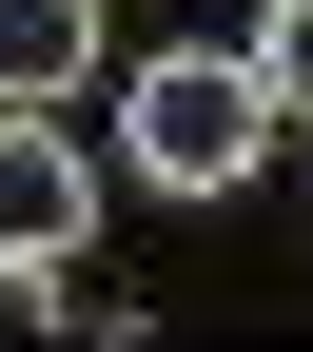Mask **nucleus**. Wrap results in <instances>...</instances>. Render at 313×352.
I'll list each match as a JSON object with an SVG mask.
<instances>
[{
	"mask_svg": "<svg viewBox=\"0 0 313 352\" xmlns=\"http://www.w3.org/2000/svg\"><path fill=\"white\" fill-rule=\"evenodd\" d=\"M0 333H78V274L59 254H0Z\"/></svg>",
	"mask_w": 313,
	"mask_h": 352,
	"instance_id": "obj_5",
	"label": "nucleus"
},
{
	"mask_svg": "<svg viewBox=\"0 0 313 352\" xmlns=\"http://www.w3.org/2000/svg\"><path fill=\"white\" fill-rule=\"evenodd\" d=\"M78 215H98V176L39 98H0V254H78Z\"/></svg>",
	"mask_w": 313,
	"mask_h": 352,
	"instance_id": "obj_2",
	"label": "nucleus"
},
{
	"mask_svg": "<svg viewBox=\"0 0 313 352\" xmlns=\"http://www.w3.org/2000/svg\"><path fill=\"white\" fill-rule=\"evenodd\" d=\"M118 157H138L157 196H235V176L274 157V98H255V59H138V98H118Z\"/></svg>",
	"mask_w": 313,
	"mask_h": 352,
	"instance_id": "obj_1",
	"label": "nucleus"
},
{
	"mask_svg": "<svg viewBox=\"0 0 313 352\" xmlns=\"http://www.w3.org/2000/svg\"><path fill=\"white\" fill-rule=\"evenodd\" d=\"M98 59V0H0V98H59Z\"/></svg>",
	"mask_w": 313,
	"mask_h": 352,
	"instance_id": "obj_3",
	"label": "nucleus"
},
{
	"mask_svg": "<svg viewBox=\"0 0 313 352\" xmlns=\"http://www.w3.org/2000/svg\"><path fill=\"white\" fill-rule=\"evenodd\" d=\"M255 98L313 118V0H274V20H255Z\"/></svg>",
	"mask_w": 313,
	"mask_h": 352,
	"instance_id": "obj_4",
	"label": "nucleus"
}]
</instances>
